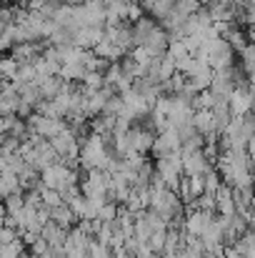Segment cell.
<instances>
[{
	"label": "cell",
	"mask_w": 255,
	"mask_h": 258,
	"mask_svg": "<svg viewBox=\"0 0 255 258\" xmlns=\"http://www.w3.org/2000/svg\"><path fill=\"white\" fill-rule=\"evenodd\" d=\"M183 156V173L185 175H203L205 171L215 168V163L208 158V153L200 148V151H180Z\"/></svg>",
	"instance_id": "6da1fadb"
},
{
	"label": "cell",
	"mask_w": 255,
	"mask_h": 258,
	"mask_svg": "<svg viewBox=\"0 0 255 258\" xmlns=\"http://www.w3.org/2000/svg\"><path fill=\"white\" fill-rule=\"evenodd\" d=\"M253 103H255V95L248 90V86L233 88V93H230V98H228V105H230L233 118H240V115L250 113V110H253Z\"/></svg>",
	"instance_id": "7a4b0ae2"
},
{
	"label": "cell",
	"mask_w": 255,
	"mask_h": 258,
	"mask_svg": "<svg viewBox=\"0 0 255 258\" xmlns=\"http://www.w3.org/2000/svg\"><path fill=\"white\" fill-rule=\"evenodd\" d=\"M175 151H180V136H178V131H175L173 125L163 128V131H158L155 143H153V153H155L158 158H163V156L175 153Z\"/></svg>",
	"instance_id": "3957f363"
},
{
	"label": "cell",
	"mask_w": 255,
	"mask_h": 258,
	"mask_svg": "<svg viewBox=\"0 0 255 258\" xmlns=\"http://www.w3.org/2000/svg\"><path fill=\"white\" fill-rule=\"evenodd\" d=\"M215 213H218V216H225V218H230V216L235 213L233 188H230V185H225V183L215 190Z\"/></svg>",
	"instance_id": "277c9868"
},
{
	"label": "cell",
	"mask_w": 255,
	"mask_h": 258,
	"mask_svg": "<svg viewBox=\"0 0 255 258\" xmlns=\"http://www.w3.org/2000/svg\"><path fill=\"white\" fill-rule=\"evenodd\" d=\"M50 221H55L60 228H70L75 221H78V216L73 213V208L70 206H58V208H50Z\"/></svg>",
	"instance_id": "5b68a950"
},
{
	"label": "cell",
	"mask_w": 255,
	"mask_h": 258,
	"mask_svg": "<svg viewBox=\"0 0 255 258\" xmlns=\"http://www.w3.org/2000/svg\"><path fill=\"white\" fill-rule=\"evenodd\" d=\"M240 55H243V68H245V73H255V45L253 43H248V45L240 50Z\"/></svg>",
	"instance_id": "8992f818"
},
{
	"label": "cell",
	"mask_w": 255,
	"mask_h": 258,
	"mask_svg": "<svg viewBox=\"0 0 255 258\" xmlns=\"http://www.w3.org/2000/svg\"><path fill=\"white\" fill-rule=\"evenodd\" d=\"M245 151H248L250 163H253V168H255V138H250V141H248V148H245Z\"/></svg>",
	"instance_id": "52a82bcc"
},
{
	"label": "cell",
	"mask_w": 255,
	"mask_h": 258,
	"mask_svg": "<svg viewBox=\"0 0 255 258\" xmlns=\"http://www.w3.org/2000/svg\"><path fill=\"white\" fill-rule=\"evenodd\" d=\"M248 43L255 45V25H248Z\"/></svg>",
	"instance_id": "ba28073f"
},
{
	"label": "cell",
	"mask_w": 255,
	"mask_h": 258,
	"mask_svg": "<svg viewBox=\"0 0 255 258\" xmlns=\"http://www.w3.org/2000/svg\"><path fill=\"white\" fill-rule=\"evenodd\" d=\"M198 3H200V8H205V5H208L210 0H198Z\"/></svg>",
	"instance_id": "9c48e42d"
},
{
	"label": "cell",
	"mask_w": 255,
	"mask_h": 258,
	"mask_svg": "<svg viewBox=\"0 0 255 258\" xmlns=\"http://www.w3.org/2000/svg\"><path fill=\"white\" fill-rule=\"evenodd\" d=\"M243 5H255V0H243Z\"/></svg>",
	"instance_id": "30bf717a"
},
{
	"label": "cell",
	"mask_w": 255,
	"mask_h": 258,
	"mask_svg": "<svg viewBox=\"0 0 255 258\" xmlns=\"http://www.w3.org/2000/svg\"><path fill=\"white\" fill-rule=\"evenodd\" d=\"M243 258H245V256H243Z\"/></svg>",
	"instance_id": "8fae6325"
}]
</instances>
